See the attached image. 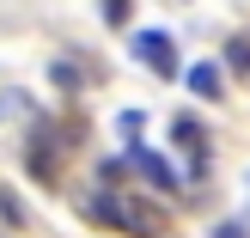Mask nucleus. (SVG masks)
Instances as JSON below:
<instances>
[{"label": "nucleus", "mask_w": 250, "mask_h": 238, "mask_svg": "<svg viewBox=\"0 0 250 238\" xmlns=\"http://www.w3.org/2000/svg\"><path fill=\"white\" fill-rule=\"evenodd\" d=\"M37 122V98L31 92H19V86H6V92H0V122Z\"/></svg>", "instance_id": "obj_4"}, {"label": "nucleus", "mask_w": 250, "mask_h": 238, "mask_svg": "<svg viewBox=\"0 0 250 238\" xmlns=\"http://www.w3.org/2000/svg\"><path fill=\"white\" fill-rule=\"evenodd\" d=\"M80 80H85V73H80V61H73V55H61V61H55V86H61V92H73Z\"/></svg>", "instance_id": "obj_8"}, {"label": "nucleus", "mask_w": 250, "mask_h": 238, "mask_svg": "<svg viewBox=\"0 0 250 238\" xmlns=\"http://www.w3.org/2000/svg\"><path fill=\"white\" fill-rule=\"evenodd\" d=\"M128 171H141V177L146 183H153V190L159 195H177V165H171V159L165 153H153V147H141V141H128Z\"/></svg>", "instance_id": "obj_2"}, {"label": "nucleus", "mask_w": 250, "mask_h": 238, "mask_svg": "<svg viewBox=\"0 0 250 238\" xmlns=\"http://www.w3.org/2000/svg\"><path fill=\"white\" fill-rule=\"evenodd\" d=\"M128 12H134V0H104V19L110 24H128Z\"/></svg>", "instance_id": "obj_10"}, {"label": "nucleus", "mask_w": 250, "mask_h": 238, "mask_svg": "<svg viewBox=\"0 0 250 238\" xmlns=\"http://www.w3.org/2000/svg\"><path fill=\"white\" fill-rule=\"evenodd\" d=\"M189 92L195 98H220L226 92V73H220L214 61H202V67H189Z\"/></svg>", "instance_id": "obj_5"}, {"label": "nucleus", "mask_w": 250, "mask_h": 238, "mask_svg": "<svg viewBox=\"0 0 250 238\" xmlns=\"http://www.w3.org/2000/svg\"><path fill=\"white\" fill-rule=\"evenodd\" d=\"M134 61H146L159 80H171L177 73V37L171 31H134Z\"/></svg>", "instance_id": "obj_3"}, {"label": "nucleus", "mask_w": 250, "mask_h": 238, "mask_svg": "<svg viewBox=\"0 0 250 238\" xmlns=\"http://www.w3.org/2000/svg\"><path fill=\"white\" fill-rule=\"evenodd\" d=\"M85 214H92L98 226L128 232V238H159V232H165V226H159V214H153L146 202H134V195H92Z\"/></svg>", "instance_id": "obj_1"}, {"label": "nucleus", "mask_w": 250, "mask_h": 238, "mask_svg": "<svg viewBox=\"0 0 250 238\" xmlns=\"http://www.w3.org/2000/svg\"><path fill=\"white\" fill-rule=\"evenodd\" d=\"M226 67H232V73H244V80H250V31H238V37L226 43Z\"/></svg>", "instance_id": "obj_6"}, {"label": "nucleus", "mask_w": 250, "mask_h": 238, "mask_svg": "<svg viewBox=\"0 0 250 238\" xmlns=\"http://www.w3.org/2000/svg\"><path fill=\"white\" fill-rule=\"evenodd\" d=\"M0 214H6L12 226H24V208H19V190H0Z\"/></svg>", "instance_id": "obj_9"}, {"label": "nucleus", "mask_w": 250, "mask_h": 238, "mask_svg": "<svg viewBox=\"0 0 250 238\" xmlns=\"http://www.w3.org/2000/svg\"><path fill=\"white\" fill-rule=\"evenodd\" d=\"M141 129H146L141 110H116V134H122V141H141Z\"/></svg>", "instance_id": "obj_7"}, {"label": "nucleus", "mask_w": 250, "mask_h": 238, "mask_svg": "<svg viewBox=\"0 0 250 238\" xmlns=\"http://www.w3.org/2000/svg\"><path fill=\"white\" fill-rule=\"evenodd\" d=\"M214 238H244V226H238V220H220V226H214Z\"/></svg>", "instance_id": "obj_11"}]
</instances>
